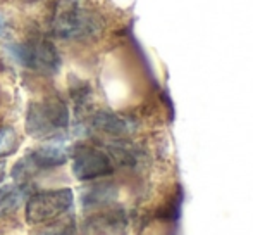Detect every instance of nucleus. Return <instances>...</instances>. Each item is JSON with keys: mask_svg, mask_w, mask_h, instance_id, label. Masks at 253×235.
<instances>
[{"mask_svg": "<svg viewBox=\"0 0 253 235\" xmlns=\"http://www.w3.org/2000/svg\"><path fill=\"white\" fill-rule=\"evenodd\" d=\"M90 126L112 138H126L136 131L138 124L133 118L114 111H97L90 118Z\"/></svg>", "mask_w": 253, "mask_h": 235, "instance_id": "obj_8", "label": "nucleus"}, {"mask_svg": "<svg viewBox=\"0 0 253 235\" xmlns=\"http://www.w3.org/2000/svg\"><path fill=\"white\" fill-rule=\"evenodd\" d=\"M129 225L126 209H107L88 220L86 227L93 235H121Z\"/></svg>", "mask_w": 253, "mask_h": 235, "instance_id": "obj_9", "label": "nucleus"}, {"mask_svg": "<svg viewBox=\"0 0 253 235\" xmlns=\"http://www.w3.org/2000/svg\"><path fill=\"white\" fill-rule=\"evenodd\" d=\"M5 30H7V23H5V17L0 14V35H3L5 33Z\"/></svg>", "mask_w": 253, "mask_h": 235, "instance_id": "obj_14", "label": "nucleus"}, {"mask_svg": "<svg viewBox=\"0 0 253 235\" xmlns=\"http://www.w3.org/2000/svg\"><path fill=\"white\" fill-rule=\"evenodd\" d=\"M19 147V137L12 126H3L0 130V158L10 156Z\"/></svg>", "mask_w": 253, "mask_h": 235, "instance_id": "obj_12", "label": "nucleus"}, {"mask_svg": "<svg viewBox=\"0 0 253 235\" xmlns=\"http://www.w3.org/2000/svg\"><path fill=\"white\" fill-rule=\"evenodd\" d=\"M105 21L84 0H57L50 30L60 40L90 42L103 33Z\"/></svg>", "mask_w": 253, "mask_h": 235, "instance_id": "obj_1", "label": "nucleus"}, {"mask_svg": "<svg viewBox=\"0 0 253 235\" xmlns=\"http://www.w3.org/2000/svg\"><path fill=\"white\" fill-rule=\"evenodd\" d=\"M19 2H24V3H37V2H42V0H19Z\"/></svg>", "mask_w": 253, "mask_h": 235, "instance_id": "obj_16", "label": "nucleus"}, {"mask_svg": "<svg viewBox=\"0 0 253 235\" xmlns=\"http://www.w3.org/2000/svg\"><path fill=\"white\" fill-rule=\"evenodd\" d=\"M117 197V190L112 183H98L83 192V208H100V206L112 204Z\"/></svg>", "mask_w": 253, "mask_h": 235, "instance_id": "obj_11", "label": "nucleus"}, {"mask_svg": "<svg viewBox=\"0 0 253 235\" xmlns=\"http://www.w3.org/2000/svg\"><path fill=\"white\" fill-rule=\"evenodd\" d=\"M69 156L71 152L62 144H57V142H48L40 147H35L14 166V180L19 183H26L28 178H31L42 170H50L66 165Z\"/></svg>", "mask_w": 253, "mask_h": 235, "instance_id": "obj_5", "label": "nucleus"}, {"mask_svg": "<svg viewBox=\"0 0 253 235\" xmlns=\"http://www.w3.org/2000/svg\"><path fill=\"white\" fill-rule=\"evenodd\" d=\"M71 115L67 104L60 97H45L30 102L24 119V130L37 140L55 142L67 133Z\"/></svg>", "mask_w": 253, "mask_h": 235, "instance_id": "obj_2", "label": "nucleus"}, {"mask_svg": "<svg viewBox=\"0 0 253 235\" xmlns=\"http://www.w3.org/2000/svg\"><path fill=\"white\" fill-rule=\"evenodd\" d=\"M71 165H73L74 176L81 181L109 176L116 170L105 149L88 144H81L74 151H71Z\"/></svg>", "mask_w": 253, "mask_h": 235, "instance_id": "obj_6", "label": "nucleus"}, {"mask_svg": "<svg viewBox=\"0 0 253 235\" xmlns=\"http://www.w3.org/2000/svg\"><path fill=\"white\" fill-rule=\"evenodd\" d=\"M74 204V194L71 188H53L38 192L24 202V216L30 225H45L59 220Z\"/></svg>", "mask_w": 253, "mask_h": 235, "instance_id": "obj_4", "label": "nucleus"}, {"mask_svg": "<svg viewBox=\"0 0 253 235\" xmlns=\"http://www.w3.org/2000/svg\"><path fill=\"white\" fill-rule=\"evenodd\" d=\"M28 183H10L0 188V215H5L17 209L28 197ZM28 201V199H26Z\"/></svg>", "mask_w": 253, "mask_h": 235, "instance_id": "obj_10", "label": "nucleus"}, {"mask_svg": "<svg viewBox=\"0 0 253 235\" xmlns=\"http://www.w3.org/2000/svg\"><path fill=\"white\" fill-rule=\"evenodd\" d=\"M10 54L26 69L47 76L57 74L62 67V58L57 47L50 40L42 37H33L26 42L10 45Z\"/></svg>", "mask_w": 253, "mask_h": 235, "instance_id": "obj_3", "label": "nucleus"}, {"mask_svg": "<svg viewBox=\"0 0 253 235\" xmlns=\"http://www.w3.org/2000/svg\"><path fill=\"white\" fill-rule=\"evenodd\" d=\"M3 176H5V163L0 161V183H2Z\"/></svg>", "mask_w": 253, "mask_h": 235, "instance_id": "obj_15", "label": "nucleus"}, {"mask_svg": "<svg viewBox=\"0 0 253 235\" xmlns=\"http://www.w3.org/2000/svg\"><path fill=\"white\" fill-rule=\"evenodd\" d=\"M103 149L110 156L116 168L121 166L127 170H140L147 165V152L127 138H112L103 145Z\"/></svg>", "mask_w": 253, "mask_h": 235, "instance_id": "obj_7", "label": "nucleus"}, {"mask_svg": "<svg viewBox=\"0 0 253 235\" xmlns=\"http://www.w3.org/2000/svg\"><path fill=\"white\" fill-rule=\"evenodd\" d=\"M35 235H78L76 229L74 225L71 223H62V225H52V227H47V229L40 230Z\"/></svg>", "mask_w": 253, "mask_h": 235, "instance_id": "obj_13", "label": "nucleus"}]
</instances>
